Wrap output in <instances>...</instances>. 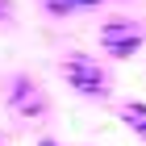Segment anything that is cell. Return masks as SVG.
I'll use <instances>...</instances> for the list:
<instances>
[{
  "label": "cell",
  "mask_w": 146,
  "mask_h": 146,
  "mask_svg": "<svg viewBox=\"0 0 146 146\" xmlns=\"http://www.w3.org/2000/svg\"><path fill=\"white\" fill-rule=\"evenodd\" d=\"M58 71H63L67 84L79 92V96H88V100H109V96H113V79H109V71H104L96 58L71 54V58H63Z\"/></svg>",
  "instance_id": "obj_1"
},
{
  "label": "cell",
  "mask_w": 146,
  "mask_h": 146,
  "mask_svg": "<svg viewBox=\"0 0 146 146\" xmlns=\"http://www.w3.org/2000/svg\"><path fill=\"white\" fill-rule=\"evenodd\" d=\"M142 42H146V34L134 21H104L100 25V50L113 58H134L142 50Z\"/></svg>",
  "instance_id": "obj_2"
},
{
  "label": "cell",
  "mask_w": 146,
  "mask_h": 146,
  "mask_svg": "<svg viewBox=\"0 0 146 146\" xmlns=\"http://www.w3.org/2000/svg\"><path fill=\"white\" fill-rule=\"evenodd\" d=\"M9 109L17 113V117H46V96H42V88H38L29 75H17L13 79V88H9Z\"/></svg>",
  "instance_id": "obj_3"
},
{
  "label": "cell",
  "mask_w": 146,
  "mask_h": 146,
  "mask_svg": "<svg viewBox=\"0 0 146 146\" xmlns=\"http://www.w3.org/2000/svg\"><path fill=\"white\" fill-rule=\"evenodd\" d=\"M117 117H121V125H129L138 138H146V104H142V100L121 104V109H117Z\"/></svg>",
  "instance_id": "obj_4"
},
{
  "label": "cell",
  "mask_w": 146,
  "mask_h": 146,
  "mask_svg": "<svg viewBox=\"0 0 146 146\" xmlns=\"http://www.w3.org/2000/svg\"><path fill=\"white\" fill-rule=\"evenodd\" d=\"M42 9L50 13V17H67V13L79 9V0H42Z\"/></svg>",
  "instance_id": "obj_5"
},
{
  "label": "cell",
  "mask_w": 146,
  "mask_h": 146,
  "mask_svg": "<svg viewBox=\"0 0 146 146\" xmlns=\"http://www.w3.org/2000/svg\"><path fill=\"white\" fill-rule=\"evenodd\" d=\"M0 21H13V0H0Z\"/></svg>",
  "instance_id": "obj_6"
},
{
  "label": "cell",
  "mask_w": 146,
  "mask_h": 146,
  "mask_svg": "<svg viewBox=\"0 0 146 146\" xmlns=\"http://www.w3.org/2000/svg\"><path fill=\"white\" fill-rule=\"evenodd\" d=\"M96 4H100V0H79V9H96Z\"/></svg>",
  "instance_id": "obj_7"
},
{
  "label": "cell",
  "mask_w": 146,
  "mask_h": 146,
  "mask_svg": "<svg viewBox=\"0 0 146 146\" xmlns=\"http://www.w3.org/2000/svg\"><path fill=\"white\" fill-rule=\"evenodd\" d=\"M38 146H58V142H50V138H46V142H38Z\"/></svg>",
  "instance_id": "obj_8"
},
{
  "label": "cell",
  "mask_w": 146,
  "mask_h": 146,
  "mask_svg": "<svg viewBox=\"0 0 146 146\" xmlns=\"http://www.w3.org/2000/svg\"><path fill=\"white\" fill-rule=\"evenodd\" d=\"M0 146H4V134H0Z\"/></svg>",
  "instance_id": "obj_9"
}]
</instances>
